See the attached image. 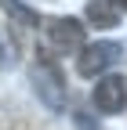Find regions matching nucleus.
<instances>
[{
    "instance_id": "1",
    "label": "nucleus",
    "mask_w": 127,
    "mask_h": 130,
    "mask_svg": "<svg viewBox=\"0 0 127 130\" xmlns=\"http://www.w3.org/2000/svg\"><path fill=\"white\" fill-rule=\"evenodd\" d=\"M33 87H36V98L51 112H66V76L47 51H40L33 61Z\"/></svg>"
},
{
    "instance_id": "2",
    "label": "nucleus",
    "mask_w": 127,
    "mask_h": 130,
    "mask_svg": "<svg viewBox=\"0 0 127 130\" xmlns=\"http://www.w3.org/2000/svg\"><path fill=\"white\" fill-rule=\"evenodd\" d=\"M123 47L116 40H94V43H84V51L76 54V72L84 79H102L105 69H113L120 61Z\"/></svg>"
},
{
    "instance_id": "3",
    "label": "nucleus",
    "mask_w": 127,
    "mask_h": 130,
    "mask_svg": "<svg viewBox=\"0 0 127 130\" xmlns=\"http://www.w3.org/2000/svg\"><path fill=\"white\" fill-rule=\"evenodd\" d=\"M47 43L58 54L84 51V22L80 18H47Z\"/></svg>"
},
{
    "instance_id": "4",
    "label": "nucleus",
    "mask_w": 127,
    "mask_h": 130,
    "mask_svg": "<svg viewBox=\"0 0 127 130\" xmlns=\"http://www.w3.org/2000/svg\"><path fill=\"white\" fill-rule=\"evenodd\" d=\"M91 101L102 116H116L127 108V79L123 76H102L91 90Z\"/></svg>"
},
{
    "instance_id": "5",
    "label": "nucleus",
    "mask_w": 127,
    "mask_h": 130,
    "mask_svg": "<svg viewBox=\"0 0 127 130\" xmlns=\"http://www.w3.org/2000/svg\"><path fill=\"white\" fill-rule=\"evenodd\" d=\"M0 7H4V11H7L11 18L18 22V25H26V29L40 25V14H36V11H29V7L22 4V0H0Z\"/></svg>"
},
{
    "instance_id": "6",
    "label": "nucleus",
    "mask_w": 127,
    "mask_h": 130,
    "mask_svg": "<svg viewBox=\"0 0 127 130\" xmlns=\"http://www.w3.org/2000/svg\"><path fill=\"white\" fill-rule=\"evenodd\" d=\"M87 18H91L94 25H105V29H113V25L120 22V14H116L113 7H109L105 0H91V4H87Z\"/></svg>"
},
{
    "instance_id": "7",
    "label": "nucleus",
    "mask_w": 127,
    "mask_h": 130,
    "mask_svg": "<svg viewBox=\"0 0 127 130\" xmlns=\"http://www.w3.org/2000/svg\"><path fill=\"white\" fill-rule=\"evenodd\" d=\"M11 58H15V47L4 40V32H0V69H7V65H11Z\"/></svg>"
},
{
    "instance_id": "8",
    "label": "nucleus",
    "mask_w": 127,
    "mask_h": 130,
    "mask_svg": "<svg viewBox=\"0 0 127 130\" xmlns=\"http://www.w3.org/2000/svg\"><path fill=\"white\" fill-rule=\"evenodd\" d=\"M105 4H109V7H113L116 14H120V11H127V0H105Z\"/></svg>"
}]
</instances>
